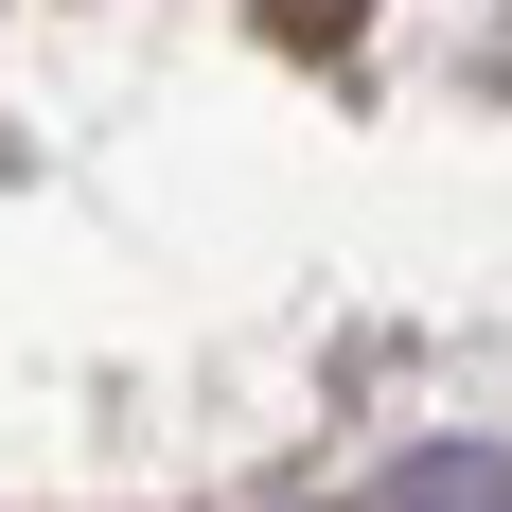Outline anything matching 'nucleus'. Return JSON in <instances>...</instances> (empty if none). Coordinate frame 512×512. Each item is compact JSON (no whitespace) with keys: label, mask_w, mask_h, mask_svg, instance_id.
<instances>
[{"label":"nucleus","mask_w":512,"mask_h":512,"mask_svg":"<svg viewBox=\"0 0 512 512\" xmlns=\"http://www.w3.org/2000/svg\"><path fill=\"white\" fill-rule=\"evenodd\" d=\"M265 36H301V53H336V36H354V0H265Z\"/></svg>","instance_id":"nucleus-2"},{"label":"nucleus","mask_w":512,"mask_h":512,"mask_svg":"<svg viewBox=\"0 0 512 512\" xmlns=\"http://www.w3.org/2000/svg\"><path fill=\"white\" fill-rule=\"evenodd\" d=\"M407 512H512V477H495V460H424Z\"/></svg>","instance_id":"nucleus-1"}]
</instances>
